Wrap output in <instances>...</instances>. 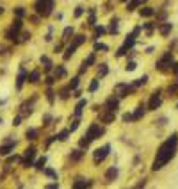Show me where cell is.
<instances>
[{
    "label": "cell",
    "instance_id": "cell-21",
    "mask_svg": "<svg viewBox=\"0 0 178 189\" xmlns=\"http://www.w3.org/2000/svg\"><path fill=\"white\" fill-rule=\"evenodd\" d=\"M70 36H73V27H66L64 32H62V41H68Z\"/></svg>",
    "mask_w": 178,
    "mask_h": 189
},
{
    "label": "cell",
    "instance_id": "cell-20",
    "mask_svg": "<svg viewBox=\"0 0 178 189\" xmlns=\"http://www.w3.org/2000/svg\"><path fill=\"white\" fill-rule=\"evenodd\" d=\"M93 182H86L84 179H77V182L73 184V188H89Z\"/></svg>",
    "mask_w": 178,
    "mask_h": 189
},
{
    "label": "cell",
    "instance_id": "cell-58",
    "mask_svg": "<svg viewBox=\"0 0 178 189\" xmlns=\"http://www.w3.org/2000/svg\"><path fill=\"white\" fill-rule=\"evenodd\" d=\"M173 71H175V75H177V77H178V63H177V64H175V66H173Z\"/></svg>",
    "mask_w": 178,
    "mask_h": 189
},
{
    "label": "cell",
    "instance_id": "cell-61",
    "mask_svg": "<svg viewBox=\"0 0 178 189\" xmlns=\"http://www.w3.org/2000/svg\"><path fill=\"white\" fill-rule=\"evenodd\" d=\"M0 123H2V118H0Z\"/></svg>",
    "mask_w": 178,
    "mask_h": 189
},
{
    "label": "cell",
    "instance_id": "cell-24",
    "mask_svg": "<svg viewBox=\"0 0 178 189\" xmlns=\"http://www.w3.org/2000/svg\"><path fill=\"white\" fill-rule=\"evenodd\" d=\"M141 2H144V0H130V2L127 4V9H128V11H134V9H136Z\"/></svg>",
    "mask_w": 178,
    "mask_h": 189
},
{
    "label": "cell",
    "instance_id": "cell-43",
    "mask_svg": "<svg viewBox=\"0 0 178 189\" xmlns=\"http://www.w3.org/2000/svg\"><path fill=\"white\" fill-rule=\"evenodd\" d=\"M82 13H84V7H82V5H78V7L75 9V18H80V16H82Z\"/></svg>",
    "mask_w": 178,
    "mask_h": 189
},
{
    "label": "cell",
    "instance_id": "cell-28",
    "mask_svg": "<svg viewBox=\"0 0 178 189\" xmlns=\"http://www.w3.org/2000/svg\"><path fill=\"white\" fill-rule=\"evenodd\" d=\"M107 71H109L107 64H100V68H98V77H105V75H107Z\"/></svg>",
    "mask_w": 178,
    "mask_h": 189
},
{
    "label": "cell",
    "instance_id": "cell-12",
    "mask_svg": "<svg viewBox=\"0 0 178 189\" xmlns=\"http://www.w3.org/2000/svg\"><path fill=\"white\" fill-rule=\"evenodd\" d=\"M86 104H87V102H86V98H82V100H78V104L75 105V116H77V118L82 114V109L86 107Z\"/></svg>",
    "mask_w": 178,
    "mask_h": 189
},
{
    "label": "cell",
    "instance_id": "cell-16",
    "mask_svg": "<svg viewBox=\"0 0 178 189\" xmlns=\"http://www.w3.org/2000/svg\"><path fill=\"white\" fill-rule=\"evenodd\" d=\"M143 116H144V105H139V107H137V111L134 113V121L141 120Z\"/></svg>",
    "mask_w": 178,
    "mask_h": 189
},
{
    "label": "cell",
    "instance_id": "cell-35",
    "mask_svg": "<svg viewBox=\"0 0 178 189\" xmlns=\"http://www.w3.org/2000/svg\"><path fill=\"white\" fill-rule=\"evenodd\" d=\"M111 32H112V34L118 32V18H114V20L111 21Z\"/></svg>",
    "mask_w": 178,
    "mask_h": 189
},
{
    "label": "cell",
    "instance_id": "cell-9",
    "mask_svg": "<svg viewBox=\"0 0 178 189\" xmlns=\"http://www.w3.org/2000/svg\"><path fill=\"white\" fill-rule=\"evenodd\" d=\"M5 38H7V39H11V41H14V43H20V39H16V38H18V30H16V29H12V27L5 32Z\"/></svg>",
    "mask_w": 178,
    "mask_h": 189
},
{
    "label": "cell",
    "instance_id": "cell-39",
    "mask_svg": "<svg viewBox=\"0 0 178 189\" xmlns=\"http://www.w3.org/2000/svg\"><path fill=\"white\" fill-rule=\"evenodd\" d=\"M14 14H16V18H23V14H25L23 7H16V9H14Z\"/></svg>",
    "mask_w": 178,
    "mask_h": 189
},
{
    "label": "cell",
    "instance_id": "cell-30",
    "mask_svg": "<svg viewBox=\"0 0 178 189\" xmlns=\"http://www.w3.org/2000/svg\"><path fill=\"white\" fill-rule=\"evenodd\" d=\"M55 77H59V79H61V77H66V70H64L62 66H57V68H55Z\"/></svg>",
    "mask_w": 178,
    "mask_h": 189
},
{
    "label": "cell",
    "instance_id": "cell-51",
    "mask_svg": "<svg viewBox=\"0 0 178 189\" xmlns=\"http://www.w3.org/2000/svg\"><path fill=\"white\" fill-rule=\"evenodd\" d=\"M89 25H94V9H91V16H89Z\"/></svg>",
    "mask_w": 178,
    "mask_h": 189
},
{
    "label": "cell",
    "instance_id": "cell-17",
    "mask_svg": "<svg viewBox=\"0 0 178 189\" xmlns=\"http://www.w3.org/2000/svg\"><path fill=\"white\" fill-rule=\"evenodd\" d=\"M139 13H141V16H146V18H148V16H153V14H155V9H152V7H143Z\"/></svg>",
    "mask_w": 178,
    "mask_h": 189
},
{
    "label": "cell",
    "instance_id": "cell-10",
    "mask_svg": "<svg viewBox=\"0 0 178 189\" xmlns=\"http://www.w3.org/2000/svg\"><path fill=\"white\" fill-rule=\"evenodd\" d=\"M25 79H29V75L25 73V70H20L18 79H16V88H18V89H21V86H23V80H25Z\"/></svg>",
    "mask_w": 178,
    "mask_h": 189
},
{
    "label": "cell",
    "instance_id": "cell-37",
    "mask_svg": "<svg viewBox=\"0 0 178 189\" xmlns=\"http://www.w3.org/2000/svg\"><path fill=\"white\" fill-rule=\"evenodd\" d=\"M125 68H127V71H134V70H136V68H137V64H136V63H134V61H128V63H127V66H125Z\"/></svg>",
    "mask_w": 178,
    "mask_h": 189
},
{
    "label": "cell",
    "instance_id": "cell-57",
    "mask_svg": "<svg viewBox=\"0 0 178 189\" xmlns=\"http://www.w3.org/2000/svg\"><path fill=\"white\" fill-rule=\"evenodd\" d=\"M12 161H18V157H16V155H12V157H9V159H7V163H12Z\"/></svg>",
    "mask_w": 178,
    "mask_h": 189
},
{
    "label": "cell",
    "instance_id": "cell-55",
    "mask_svg": "<svg viewBox=\"0 0 178 189\" xmlns=\"http://www.w3.org/2000/svg\"><path fill=\"white\" fill-rule=\"evenodd\" d=\"M20 121H21V116H16V118L12 120V125H20Z\"/></svg>",
    "mask_w": 178,
    "mask_h": 189
},
{
    "label": "cell",
    "instance_id": "cell-8",
    "mask_svg": "<svg viewBox=\"0 0 178 189\" xmlns=\"http://www.w3.org/2000/svg\"><path fill=\"white\" fill-rule=\"evenodd\" d=\"M118 105H119L118 98H109V100H107V104H105V109H107V111H114V113H116Z\"/></svg>",
    "mask_w": 178,
    "mask_h": 189
},
{
    "label": "cell",
    "instance_id": "cell-34",
    "mask_svg": "<svg viewBox=\"0 0 178 189\" xmlns=\"http://www.w3.org/2000/svg\"><path fill=\"white\" fill-rule=\"evenodd\" d=\"M21 18H16L14 21H12V29H16V30H21Z\"/></svg>",
    "mask_w": 178,
    "mask_h": 189
},
{
    "label": "cell",
    "instance_id": "cell-31",
    "mask_svg": "<svg viewBox=\"0 0 178 189\" xmlns=\"http://www.w3.org/2000/svg\"><path fill=\"white\" fill-rule=\"evenodd\" d=\"M68 136H70V130H62V132L57 134V139H59V141H66Z\"/></svg>",
    "mask_w": 178,
    "mask_h": 189
},
{
    "label": "cell",
    "instance_id": "cell-4",
    "mask_svg": "<svg viewBox=\"0 0 178 189\" xmlns=\"http://www.w3.org/2000/svg\"><path fill=\"white\" fill-rule=\"evenodd\" d=\"M109 150H111V145H105V146H102V148H98V150H94V163L98 164V163H102L107 155H109Z\"/></svg>",
    "mask_w": 178,
    "mask_h": 189
},
{
    "label": "cell",
    "instance_id": "cell-23",
    "mask_svg": "<svg viewBox=\"0 0 178 189\" xmlns=\"http://www.w3.org/2000/svg\"><path fill=\"white\" fill-rule=\"evenodd\" d=\"M25 136H27V139H30V141H34V139L37 138V130H36V129H29Z\"/></svg>",
    "mask_w": 178,
    "mask_h": 189
},
{
    "label": "cell",
    "instance_id": "cell-41",
    "mask_svg": "<svg viewBox=\"0 0 178 189\" xmlns=\"http://www.w3.org/2000/svg\"><path fill=\"white\" fill-rule=\"evenodd\" d=\"M84 64H86V66H91V64H94V54H91V55H89V57L84 61Z\"/></svg>",
    "mask_w": 178,
    "mask_h": 189
},
{
    "label": "cell",
    "instance_id": "cell-29",
    "mask_svg": "<svg viewBox=\"0 0 178 189\" xmlns=\"http://www.w3.org/2000/svg\"><path fill=\"white\" fill-rule=\"evenodd\" d=\"M37 80H39V71L36 70V71H32V73L29 75V82H32V84H34V82H37Z\"/></svg>",
    "mask_w": 178,
    "mask_h": 189
},
{
    "label": "cell",
    "instance_id": "cell-5",
    "mask_svg": "<svg viewBox=\"0 0 178 189\" xmlns=\"http://www.w3.org/2000/svg\"><path fill=\"white\" fill-rule=\"evenodd\" d=\"M160 104H162L160 91H155V93H153V96H152V100H150V104H148V107H150V111H155V109H159V107H160Z\"/></svg>",
    "mask_w": 178,
    "mask_h": 189
},
{
    "label": "cell",
    "instance_id": "cell-15",
    "mask_svg": "<svg viewBox=\"0 0 178 189\" xmlns=\"http://www.w3.org/2000/svg\"><path fill=\"white\" fill-rule=\"evenodd\" d=\"M171 29H173V25H171V23H164V25H160V29H159V30H160V34H162V36H168V34L171 32Z\"/></svg>",
    "mask_w": 178,
    "mask_h": 189
},
{
    "label": "cell",
    "instance_id": "cell-45",
    "mask_svg": "<svg viewBox=\"0 0 178 189\" xmlns=\"http://www.w3.org/2000/svg\"><path fill=\"white\" fill-rule=\"evenodd\" d=\"M96 89H98V80H96V79H94V80H93V82H91V86H89V91H91V93H93V91H96Z\"/></svg>",
    "mask_w": 178,
    "mask_h": 189
},
{
    "label": "cell",
    "instance_id": "cell-63",
    "mask_svg": "<svg viewBox=\"0 0 178 189\" xmlns=\"http://www.w3.org/2000/svg\"><path fill=\"white\" fill-rule=\"evenodd\" d=\"M121 2H125V0H121Z\"/></svg>",
    "mask_w": 178,
    "mask_h": 189
},
{
    "label": "cell",
    "instance_id": "cell-14",
    "mask_svg": "<svg viewBox=\"0 0 178 189\" xmlns=\"http://www.w3.org/2000/svg\"><path fill=\"white\" fill-rule=\"evenodd\" d=\"M75 50H77V46H75V45L71 43V45H70V46L66 48V52H64V61H68V59H70V57H71V55L75 54Z\"/></svg>",
    "mask_w": 178,
    "mask_h": 189
},
{
    "label": "cell",
    "instance_id": "cell-49",
    "mask_svg": "<svg viewBox=\"0 0 178 189\" xmlns=\"http://www.w3.org/2000/svg\"><path fill=\"white\" fill-rule=\"evenodd\" d=\"M21 164H23V168H30V166H34V163H32V159H25V161H23Z\"/></svg>",
    "mask_w": 178,
    "mask_h": 189
},
{
    "label": "cell",
    "instance_id": "cell-50",
    "mask_svg": "<svg viewBox=\"0 0 178 189\" xmlns=\"http://www.w3.org/2000/svg\"><path fill=\"white\" fill-rule=\"evenodd\" d=\"M89 143H91V141H89V139H87V138H86V136H84V138H82V139H80V146H82V148H84V146H87V145H89Z\"/></svg>",
    "mask_w": 178,
    "mask_h": 189
},
{
    "label": "cell",
    "instance_id": "cell-42",
    "mask_svg": "<svg viewBox=\"0 0 178 189\" xmlns=\"http://www.w3.org/2000/svg\"><path fill=\"white\" fill-rule=\"evenodd\" d=\"M78 123H80L78 120H75V121H71V125H70V132H75V130L78 129Z\"/></svg>",
    "mask_w": 178,
    "mask_h": 189
},
{
    "label": "cell",
    "instance_id": "cell-26",
    "mask_svg": "<svg viewBox=\"0 0 178 189\" xmlns=\"http://www.w3.org/2000/svg\"><path fill=\"white\" fill-rule=\"evenodd\" d=\"M25 157H27V159H34V157H36V148H34V146L27 148V150H25Z\"/></svg>",
    "mask_w": 178,
    "mask_h": 189
},
{
    "label": "cell",
    "instance_id": "cell-11",
    "mask_svg": "<svg viewBox=\"0 0 178 189\" xmlns=\"http://www.w3.org/2000/svg\"><path fill=\"white\" fill-rule=\"evenodd\" d=\"M114 118H116V116H114V111H109V113H103V114L100 116V120H102L103 123H112V121H114Z\"/></svg>",
    "mask_w": 178,
    "mask_h": 189
},
{
    "label": "cell",
    "instance_id": "cell-60",
    "mask_svg": "<svg viewBox=\"0 0 178 189\" xmlns=\"http://www.w3.org/2000/svg\"><path fill=\"white\" fill-rule=\"evenodd\" d=\"M2 13H4V7H0V14H2Z\"/></svg>",
    "mask_w": 178,
    "mask_h": 189
},
{
    "label": "cell",
    "instance_id": "cell-2",
    "mask_svg": "<svg viewBox=\"0 0 178 189\" xmlns=\"http://www.w3.org/2000/svg\"><path fill=\"white\" fill-rule=\"evenodd\" d=\"M53 9V0H37L36 2V11L41 16H48Z\"/></svg>",
    "mask_w": 178,
    "mask_h": 189
},
{
    "label": "cell",
    "instance_id": "cell-18",
    "mask_svg": "<svg viewBox=\"0 0 178 189\" xmlns=\"http://www.w3.org/2000/svg\"><path fill=\"white\" fill-rule=\"evenodd\" d=\"M134 43H136V34L132 32V34L125 39V46H127V48H132V46H134Z\"/></svg>",
    "mask_w": 178,
    "mask_h": 189
},
{
    "label": "cell",
    "instance_id": "cell-19",
    "mask_svg": "<svg viewBox=\"0 0 178 189\" xmlns=\"http://www.w3.org/2000/svg\"><path fill=\"white\" fill-rule=\"evenodd\" d=\"M41 64H45V71H50V70H52V66H53L46 55H43V57H41Z\"/></svg>",
    "mask_w": 178,
    "mask_h": 189
},
{
    "label": "cell",
    "instance_id": "cell-6",
    "mask_svg": "<svg viewBox=\"0 0 178 189\" xmlns=\"http://www.w3.org/2000/svg\"><path fill=\"white\" fill-rule=\"evenodd\" d=\"M128 93H132V88H130L128 84H118V86H116V95H118L119 98L127 96Z\"/></svg>",
    "mask_w": 178,
    "mask_h": 189
},
{
    "label": "cell",
    "instance_id": "cell-1",
    "mask_svg": "<svg viewBox=\"0 0 178 189\" xmlns=\"http://www.w3.org/2000/svg\"><path fill=\"white\" fill-rule=\"evenodd\" d=\"M177 145H178V136L177 134H173L166 143L160 145V148H159V152H157V157H155V161H153V166H152L153 171L164 168V166L175 157V154H177Z\"/></svg>",
    "mask_w": 178,
    "mask_h": 189
},
{
    "label": "cell",
    "instance_id": "cell-3",
    "mask_svg": "<svg viewBox=\"0 0 178 189\" xmlns=\"http://www.w3.org/2000/svg\"><path fill=\"white\" fill-rule=\"evenodd\" d=\"M105 132V129L103 127H100L98 123H93L91 127H89V130H87V134H86V138L89 139V141H93V139H96V138H100L102 134Z\"/></svg>",
    "mask_w": 178,
    "mask_h": 189
},
{
    "label": "cell",
    "instance_id": "cell-32",
    "mask_svg": "<svg viewBox=\"0 0 178 189\" xmlns=\"http://www.w3.org/2000/svg\"><path fill=\"white\" fill-rule=\"evenodd\" d=\"M168 91H169V95H171V96L178 95V80L173 84V86H169V89H168Z\"/></svg>",
    "mask_w": 178,
    "mask_h": 189
},
{
    "label": "cell",
    "instance_id": "cell-44",
    "mask_svg": "<svg viewBox=\"0 0 178 189\" xmlns=\"http://www.w3.org/2000/svg\"><path fill=\"white\" fill-rule=\"evenodd\" d=\"M70 88H71V89H77V88H78V79H77V77H75V79H71Z\"/></svg>",
    "mask_w": 178,
    "mask_h": 189
},
{
    "label": "cell",
    "instance_id": "cell-62",
    "mask_svg": "<svg viewBox=\"0 0 178 189\" xmlns=\"http://www.w3.org/2000/svg\"><path fill=\"white\" fill-rule=\"evenodd\" d=\"M177 109H178V104H177Z\"/></svg>",
    "mask_w": 178,
    "mask_h": 189
},
{
    "label": "cell",
    "instance_id": "cell-46",
    "mask_svg": "<svg viewBox=\"0 0 178 189\" xmlns=\"http://www.w3.org/2000/svg\"><path fill=\"white\" fill-rule=\"evenodd\" d=\"M125 52H127V46L123 45V46H121V48L116 52V57H121V55H125Z\"/></svg>",
    "mask_w": 178,
    "mask_h": 189
},
{
    "label": "cell",
    "instance_id": "cell-36",
    "mask_svg": "<svg viewBox=\"0 0 178 189\" xmlns=\"http://www.w3.org/2000/svg\"><path fill=\"white\" fill-rule=\"evenodd\" d=\"M107 30L103 29V27H94V38H100L102 34H105Z\"/></svg>",
    "mask_w": 178,
    "mask_h": 189
},
{
    "label": "cell",
    "instance_id": "cell-22",
    "mask_svg": "<svg viewBox=\"0 0 178 189\" xmlns=\"http://www.w3.org/2000/svg\"><path fill=\"white\" fill-rule=\"evenodd\" d=\"M84 157V152L82 150H73L71 152V161H80Z\"/></svg>",
    "mask_w": 178,
    "mask_h": 189
},
{
    "label": "cell",
    "instance_id": "cell-59",
    "mask_svg": "<svg viewBox=\"0 0 178 189\" xmlns=\"http://www.w3.org/2000/svg\"><path fill=\"white\" fill-rule=\"evenodd\" d=\"M139 32H141V27H136V29H134V34H136V36H137V34H139Z\"/></svg>",
    "mask_w": 178,
    "mask_h": 189
},
{
    "label": "cell",
    "instance_id": "cell-33",
    "mask_svg": "<svg viewBox=\"0 0 178 189\" xmlns=\"http://www.w3.org/2000/svg\"><path fill=\"white\" fill-rule=\"evenodd\" d=\"M146 82H148V75H143L141 79H137V80H136V84H134V86L137 88V86H143V84H146Z\"/></svg>",
    "mask_w": 178,
    "mask_h": 189
},
{
    "label": "cell",
    "instance_id": "cell-52",
    "mask_svg": "<svg viewBox=\"0 0 178 189\" xmlns=\"http://www.w3.org/2000/svg\"><path fill=\"white\" fill-rule=\"evenodd\" d=\"M30 39V32H23L21 34V41H29Z\"/></svg>",
    "mask_w": 178,
    "mask_h": 189
},
{
    "label": "cell",
    "instance_id": "cell-40",
    "mask_svg": "<svg viewBox=\"0 0 178 189\" xmlns=\"http://www.w3.org/2000/svg\"><path fill=\"white\" fill-rule=\"evenodd\" d=\"M94 50H109V46L107 45H103V43H94Z\"/></svg>",
    "mask_w": 178,
    "mask_h": 189
},
{
    "label": "cell",
    "instance_id": "cell-56",
    "mask_svg": "<svg viewBox=\"0 0 178 189\" xmlns=\"http://www.w3.org/2000/svg\"><path fill=\"white\" fill-rule=\"evenodd\" d=\"M46 188H48V189H55V188H59V184H48Z\"/></svg>",
    "mask_w": 178,
    "mask_h": 189
},
{
    "label": "cell",
    "instance_id": "cell-25",
    "mask_svg": "<svg viewBox=\"0 0 178 189\" xmlns=\"http://www.w3.org/2000/svg\"><path fill=\"white\" fill-rule=\"evenodd\" d=\"M84 41H86V36L78 34V36H75V39H73V45H75V46H80V45H82Z\"/></svg>",
    "mask_w": 178,
    "mask_h": 189
},
{
    "label": "cell",
    "instance_id": "cell-38",
    "mask_svg": "<svg viewBox=\"0 0 178 189\" xmlns=\"http://www.w3.org/2000/svg\"><path fill=\"white\" fill-rule=\"evenodd\" d=\"M70 89H71V88H64V89H61V98H62V100H66V98L70 96Z\"/></svg>",
    "mask_w": 178,
    "mask_h": 189
},
{
    "label": "cell",
    "instance_id": "cell-7",
    "mask_svg": "<svg viewBox=\"0 0 178 189\" xmlns=\"http://www.w3.org/2000/svg\"><path fill=\"white\" fill-rule=\"evenodd\" d=\"M14 146H16V141H7L4 146H0V155H9V152L14 150Z\"/></svg>",
    "mask_w": 178,
    "mask_h": 189
},
{
    "label": "cell",
    "instance_id": "cell-27",
    "mask_svg": "<svg viewBox=\"0 0 178 189\" xmlns=\"http://www.w3.org/2000/svg\"><path fill=\"white\" fill-rule=\"evenodd\" d=\"M45 163H46V157H41V159H37V161H36L34 168H36V170H43V168H45Z\"/></svg>",
    "mask_w": 178,
    "mask_h": 189
},
{
    "label": "cell",
    "instance_id": "cell-54",
    "mask_svg": "<svg viewBox=\"0 0 178 189\" xmlns=\"http://www.w3.org/2000/svg\"><path fill=\"white\" fill-rule=\"evenodd\" d=\"M53 82H55V77H46V84L48 86H52Z\"/></svg>",
    "mask_w": 178,
    "mask_h": 189
},
{
    "label": "cell",
    "instance_id": "cell-48",
    "mask_svg": "<svg viewBox=\"0 0 178 189\" xmlns=\"http://www.w3.org/2000/svg\"><path fill=\"white\" fill-rule=\"evenodd\" d=\"M123 121H134V114L125 113V114H123Z\"/></svg>",
    "mask_w": 178,
    "mask_h": 189
},
{
    "label": "cell",
    "instance_id": "cell-53",
    "mask_svg": "<svg viewBox=\"0 0 178 189\" xmlns=\"http://www.w3.org/2000/svg\"><path fill=\"white\" fill-rule=\"evenodd\" d=\"M45 173H46L48 177H55V171H53V170H50V168H46V170H45Z\"/></svg>",
    "mask_w": 178,
    "mask_h": 189
},
{
    "label": "cell",
    "instance_id": "cell-47",
    "mask_svg": "<svg viewBox=\"0 0 178 189\" xmlns=\"http://www.w3.org/2000/svg\"><path fill=\"white\" fill-rule=\"evenodd\" d=\"M46 98H48V102H50V104H53V91H52V89H48V91H46Z\"/></svg>",
    "mask_w": 178,
    "mask_h": 189
},
{
    "label": "cell",
    "instance_id": "cell-13",
    "mask_svg": "<svg viewBox=\"0 0 178 189\" xmlns=\"http://www.w3.org/2000/svg\"><path fill=\"white\" fill-rule=\"evenodd\" d=\"M116 177H118V168H111V170H107V173H105L107 182H112Z\"/></svg>",
    "mask_w": 178,
    "mask_h": 189
}]
</instances>
